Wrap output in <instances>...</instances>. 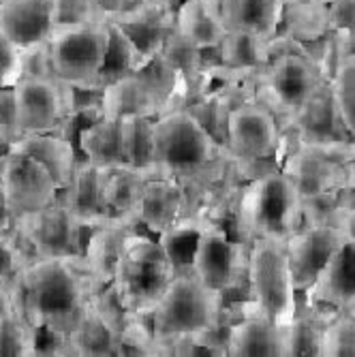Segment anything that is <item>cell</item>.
<instances>
[{
  "mask_svg": "<svg viewBox=\"0 0 355 357\" xmlns=\"http://www.w3.org/2000/svg\"><path fill=\"white\" fill-rule=\"evenodd\" d=\"M280 172L292 180L300 197L355 186V142L294 144Z\"/></svg>",
  "mask_w": 355,
  "mask_h": 357,
  "instance_id": "obj_9",
  "label": "cell"
},
{
  "mask_svg": "<svg viewBox=\"0 0 355 357\" xmlns=\"http://www.w3.org/2000/svg\"><path fill=\"white\" fill-rule=\"evenodd\" d=\"M20 137L22 131H20L13 88H0V142H3L5 148H9Z\"/></svg>",
  "mask_w": 355,
  "mask_h": 357,
  "instance_id": "obj_42",
  "label": "cell"
},
{
  "mask_svg": "<svg viewBox=\"0 0 355 357\" xmlns=\"http://www.w3.org/2000/svg\"><path fill=\"white\" fill-rule=\"evenodd\" d=\"M287 0H220V17L227 30H244L272 41L282 24Z\"/></svg>",
  "mask_w": 355,
  "mask_h": 357,
  "instance_id": "obj_24",
  "label": "cell"
},
{
  "mask_svg": "<svg viewBox=\"0 0 355 357\" xmlns=\"http://www.w3.org/2000/svg\"><path fill=\"white\" fill-rule=\"evenodd\" d=\"M13 225L24 234L39 259L73 257L84 252L86 227L60 197L41 212L13 220Z\"/></svg>",
  "mask_w": 355,
  "mask_h": 357,
  "instance_id": "obj_13",
  "label": "cell"
},
{
  "mask_svg": "<svg viewBox=\"0 0 355 357\" xmlns=\"http://www.w3.org/2000/svg\"><path fill=\"white\" fill-rule=\"evenodd\" d=\"M340 229L345 231V236H347V240H353L355 242V204L342 214V218H340Z\"/></svg>",
  "mask_w": 355,
  "mask_h": 357,
  "instance_id": "obj_46",
  "label": "cell"
},
{
  "mask_svg": "<svg viewBox=\"0 0 355 357\" xmlns=\"http://www.w3.org/2000/svg\"><path fill=\"white\" fill-rule=\"evenodd\" d=\"M109 30L103 22L56 26L50 37L54 77L75 88H103Z\"/></svg>",
  "mask_w": 355,
  "mask_h": 357,
  "instance_id": "obj_8",
  "label": "cell"
},
{
  "mask_svg": "<svg viewBox=\"0 0 355 357\" xmlns=\"http://www.w3.org/2000/svg\"><path fill=\"white\" fill-rule=\"evenodd\" d=\"M232 357H282V328L270 321L248 300L242 304L238 321L232 323L227 338Z\"/></svg>",
  "mask_w": 355,
  "mask_h": 357,
  "instance_id": "obj_20",
  "label": "cell"
},
{
  "mask_svg": "<svg viewBox=\"0 0 355 357\" xmlns=\"http://www.w3.org/2000/svg\"><path fill=\"white\" fill-rule=\"evenodd\" d=\"M355 204V186L300 197L302 227H338L342 214Z\"/></svg>",
  "mask_w": 355,
  "mask_h": 357,
  "instance_id": "obj_35",
  "label": "cell"
},
{
  "mask_svg": "<svg viewBox=\"0 0 355 357\" xmlns=\"http://www.w3.org/2000/svg\"><path fill=\"white\" fill-rule=\"evenodd\" d=\"M0 355H39V332L15 312L0 317Z\"/></svg>",
  "mask_w": 355,
  "mask_h": 357,
  "instance_id": "obj_38",
  "label": "cell"
},
{
  "mask_svg": "<svg viewBox=\"0 0 355 357\" xmlns=\"http://www.w3.org/2000/svg\"><path fill=\"white\" fill-rule=\"evenodd\" d=\"M88 5L94 13V20L105 24L120 17L126 9H131L135 0H88Z\"/></svg>",
  "mask_w": 355,
  "mask_h": 357,
  "instance_id": "obj_44",
  "label": "cell"
},
{
  "mask_svg": "<svg viewBox=\"0 0 355 357\" xmlns=\"http://www.w3.org/2000/svg\"><path fill=\"white\" fill-rule=\"evenodd\" d=\"M13 94L22 135L56 133L67 118L64 86L56 77H20Z\"/></svg>",
  "mask_w": 355,
  "mask_h": 357,
  "instance_id": "obj_14",
  "label": "cell"
},
{
  "mask_svg": "<svg viewBox=\"0 0 355 357\" xmlns=\"http://www.w3.org/2000/svg\"><path fill=\"white\" fill-rule=\"evenodd\" d=\"M124 165L148 172L154 167V118L126 116L120 120Z\"/></svg>",
  "mask_w": 355,
  "mask_h": 357,
  "instance_id": "obj_33",
  "label": "cell"
},
{
  "mask_svg": "<svg viewBox=\"0 0 355 357\" xmlns=\"http://www.w3.org/2000/svg\"><path fill=\"white\" fill-rule=\"evenodd\" d=\"M54 0H0V37L15 47L50 41Z\"/></svg>",
  "mask_w": 355,
  "mask_h": 357,
  "instance_id": "obj_19",
  "label": "cell"
},
{
  "mask_svg": "<svg viewBox=\"0 0 355 357\" xmlns=\"http://www.w3.org/2000/svg\"><path fill=\"white\" fill-rule=\"evenodd\" d=\"M11 150L30 154L32 158H37L41 165L47 167V172L54 176L58 188H67L75 165H77V154H75V146L62 135L56 133H30V135H22L13 146H9Z\"/></svg>",
  "mask_w": 355,
  "mask_h": 357,
  "instance_id": "obj_25",
  "label": "cell"
},
{
  "mask_svg": "<svg viewBox=\"0 0 355 357\" xmlns=\"http://www.w3.org/2000/svg\"><path fill=\"white\" fill-rule=\"evenodd\" d=\"M304 306L332 317L336 312L355 310V242L347 240L330 257L312 287L300 300Z\"/></svg>",
  "mask_w": 355,
  "mask_h": 357,
  "instance_id": "obj_15",
  "label": "cell"
},
{
  "mask_svg": "<svg viewBox=\"0 0 355 357\" xmlns=\"http://www.w3.org/2000/svg\"><path fill=\"white\" fill-rule=\"evenodd\" d=\"M156 54L178 73L186 88V96H195L204 71V52L192 45L188 39H184L174 24V28L169 30V35L165 37L163 45H160Z\"/></svg>",
  "mask_w": 355,
  "mask_h": 357,
  "instance_id": "obj_31",
  "label": "cell"
},
{
  "mask_svg": "<svg viewBox=\"0 0 355 357\" xmlns=\"http://www.w3.org/2000/svg\"><path fill=\"white\" fill-rule=\"evenodd\" d=\"M165 105L142 73H128L103 86L101 116L122 120L126 116L158 118Z\"/></svg>",
  "mask_w": 355,
  "mask_h": 357,
  "instance_id": "obj_21",
  "label": "cell"
},
{
  "mask_svg": "<svg viewBox=\"0 0 355 357\" xmlns=\"http://www.w3.org/2000/svg\"><path fill=\"white\" fill-rule=\"evenodd\" d=\"M328 26L342 50V43H347L355 35V0H330Z\"/></svg>",
  "mask_w": 355,
  "mask_h": 357,
  "instance_id": "obj_41",
  "label": "cell"
},
{
  "mask_svg": "<svg viewBox=\"0 0 355 357\" xmlns=\"http://www.w3.org/2000/svg\"><path fill=\"white\" fill-rule=\"evenodd\" d=\"M222 146L234 160H278L282 165L287 135L276 114L255 96L229 114Z\"/></svg>",
  "mask_w": 355,
  "mask_h": 357,
  "instance_id": "obj_10",
  "label": "cell"
},
{
  "mask_svg": "<svg viewBox=\"0 0 355 357\" xmlns=\"http://www.w3.org/2000/svg\"><path fill=\"white\" fill-rule=\"evenodd\" d=\"M332 101L347 135L355 142V52L345 54L334 67L330 79Z\"/></svg>",
  "mask_w": 355,
  "mask_h": 357,
  "instance_id": "obj_36",
  "label": "cell"
},
{
  "mask_svg": "<svg viewBox=\"0 0 355 357\" xmlns=\"http://www.w3.org/2000/svg\"><path fill=\"white\" fill-rule=\"evenodd\" d=\"M184 216V190L176 176L156 167L146 172L139 197L131 216L133 225L144 227L150 234H165Z\"/></svg>",
  "mask_w": 355,
  "mask_h": 357,
  "instance_id": "obj_17",
  "label": "cell"
},
{
  "mask_svg": "<svg viewBox=\"0 0 355 357\" xmlns=\"http://www.w3.org/2000/svg\"><path fill=\"white\" fill-rule=\"evenodd\" d=\"M345 242L347 236L340 227H302L285 240L289 268L300 298L312 287L330 257Z\"/></svg>",
  "mask_w": 355,
  "mask_h": 357,
  "instance_id": "obj_16",
  "label": "cell"
},
{
  "mask_svg": "<svg viewBox=\"0 0 355 357\" xmlns=\"http://www.w3.org/2000/svg\"><path fill=\"white\" fill-rule=\"evenodd\" d=\"M285 35L296 43H310L330 32L328 26V5L321 0H287L282 24Z\"/></svg>",
  "mask_w": 355,
  "mask_h": 357,
  "instance_id": "obj_30",
  "label": "cell"
},
{
  "mask_svg": "<svg viewBox=\"0 0 355 357\" xmlns=\"http://www.w3.org/2000/svg\"><path fill=\"white\" fill-rule=\"evenodd\" d=\"M60 199L69 206L75 218L86 227V231L103 222L116 220L109 218L103 210L101 202V169L92 165L90 160L80 158L73 178L67 188L60 190Z\"/></svg>",
  "mask_w": 355,
  "mask_h": 357,
  "instance_id": "obj_23",
  "label": "cell"
},
{
  "mask_svg": "<svg viewBox=\"0 0 355 357\" xmlns=\"http://www.w3.org/2000/svg\"><path fill=\"white\" fill-rule=\"evenodd\" d=\"M248 300L278 328H287L294 321L300 296L289 268L285 242L270 238H255L248 242Z\"/></svg>",
  "mask_w": 355,
  "mask_h": 357,
  "instance_id": "obj_7",
  "label": "cell"
},
{
  "mask_svg": "<svg viewBox=\"0 0 355 357\" xmlns=\"http://www.w3.org/2000/svg\"><path fill=\"white\" fill-rule=\"evenodd\" d=\"M0 148H5V146H3V142H0Z\"/></svg>",
  "mask_w": 355,
  "mask_h": 357,
  "instance_id": "obj_48",
  "label": "cell"
},
{
  "mask_svg": "<svg viewBox=\"0 0 355 357\" xmlns=\"http://www.w3.org/2000/svg\"><path fill=\"white\" fill-rule=\"evenodd\" d=\"M77 146L86 160L96 167L122 165V139H120V120L99 116L94 122L80 131Z\"/></svg>",
  "mask_w": 355,
  "mask_h": 357,
  "instance_id": "obj_28",
  "label": "cell"
},
{
  "mask_svg": "<svg viewBox=\"0 0 355 357\" xmlns=\"http://www.w3.org/2000/svg\"><path fill=\"white\" fill-rule=\"evenodd\" d=\"M176 30L202 52H216L227 35L222 20L204 5V0H182L176 9Z\"/></svg>",
  "mask_w": 355,
  "mask_h": 357,
  "instance_id": "obj_27",
  "label": "cell"
},
{
  "mask_svg": "<svg viewBox=\"0 0 355 357\" xmlns=\"http://www.w3.org/2000/svg\"><path fill=\"white\" fill-rule=\"evenodd\" d=\"M99 287L82 255L37 259L9 282L13 312L39 334L52 336L58 344L56 355L80 328Z\"/></svg>",
  "mask_w": 355,
  "mask_h": 357,
  "instance_id": "obj_1",
  "label": "cell"
},
{
  "mask_svg": "<svg viewBox=\"0 0 355 357\" xmlns=\"http://www.w3.org/2000/svg\"><path fill=\"white\" fill-rule=\"evenodd\" d=\"M248 246L236 242L227 231L206 222L195 240L190 257V272L210 291L227 296L246 274Z\"/></svg>",
  "mask_w": 355,
  "mask_h": 357,
  "instance_id": "obj_11",
  "label": "cell"
},
{
  "mask_svg": "<svg viewBox=\"0 0 355 357\" xmlns=\"http://www.w3.org/2000/svg\"><path fill=\"white\" fill-rule=\"evenodd\" d=\"M133 229L126 220H109L99 227L88 229V238L84 242V261L99 284H112L118 272V266L124 257V240L126 234Z\"/></svg>",
  "mask_w": 355,
  "mask_h": 357,
  "instance_id": "obj_22",
  "label": "cell"
},
{
  "mask_svg": "<svg viewBox=\"0 0 355 357\" xmlns=\"http://www.w3.org/2000/svg\"><path fill=\"white\" fill-rule=\"evenodd\" d=\"M90 308L118 338L122 336L128 319L133 317L120 302L114 284H101L99 289H96L92 294V300H90Z\"/></svg>",
  "mask_w": 355,
  "mask_h": 357,
  "instance_id": "obj_39",
  "label": "cell"
},
{
  "mask_svg": "<svg viewBox=\"0 0 355 357\" xmlns=\"http://www.w3.org/2000/svg\"><path fill=\"white\" fill-rule=\"evenodd\" d=\"M11 227H13V218H11L9 206H7V195H5L3 182H0V234L9 231Z\"/></svg>",
  "mask_w": 355,
  "mask_h": 357,
  "instance_id": "obj_45",
  "label": "cell"
},
{
  "mask_svg": "<svg viewBox=\"0 0 355 357\" xmlns=\"http://www.w3.org/2000/svg\"><path fill=\"white\" fill-rule=\"evenodd\" d=\"M282 133L294 135V144H332L351 139L336 114L328 82L287 120Z\"/></svg>",
  "mask_w": 355,
  "mask_h": 357,
  "instance_id": "obj_18",
  "label": "cell"
},
{
  "mask_svg": "<svg viewBox=\"0 0 355 357\" xmlns=\"http://www.w3.org/2000/svg\"><path fill=\"white\" fill-rule=\"evenodd\" d=\"M225 146L186 107H174L154 118V167L178 180L218 165Z\"/></svg>",
  "mask_w": 355,
  "mask_h": 357,
  "instance_id": "obj_4",
  "label": "cell"
},
{
  "mask_svg": "<svg viewBox=\"0 0 355 357\" xmlns=\"http://www.w3.org/2000/svg\"><path fill=\"white\" fill-rule=\"evenodd\" d=\"M328 317L298 304L294 321L282 330V357L289 355H317L321 353V332Z\"/></svg>",
  "mask_w": 355,
  "mask_h": 357,
  "instance_id": "obj_34",
  "label": "cell"
},
{
  "mask_svg": "<svg viewBox=\"0 0 355 357\" xmlns=\"http://www.w3.org/2000/svg\"><path fill=\"white\" fill-rule=\"evenodd\" d=\"M319 357H355V310L336 312L326 321Z\"/></svg>",
  "mask_w": 355,
  "mask_h": 357,
  "instance_id": "obj_37",
  "label": "cell"
},
{
  "mask_svg": "<svg viewBox=\"0 0 355 357\" xmlns=\"http://www.w3.org/2000/svg\"><path fill=\"white\" fill-rule=\"evenodd\" d=\"M62 355H120V338L92 312V308H88L80 328L64 340Z\"/></svg>",
  "mask_w": 355,
  "mask_h": 357,
  "instance_id": "obj_32",
  "label": "cell"
},
{
  "mask_svg": "<svg viewBox=\"0 0 355 357\" xmlns=\"http://www.w3.org/2000/svg\"><path fill=\"white\" fill-rule=\"evenodd\" d=\"M225 314V296L204 287L190 270L176 272L158 304L150 314V328L160 355H169V347L208 334Z\"/></svg>",
  "mask_w": 355,
  "mask_h": 357,
  "instance_id": "obj_2",
  "label": "cell"
},
{
  "mask_svg": "<svg viewBox=\"0 0 355 357\" xmlns=\"http://www.w3.org/2000/svg\"><path fill=\"white\" fill-rule=\"evenodd\" d=\"M99 169H101V202L105 214L116 220L131 222L146 172L124 163L114 167H99Z\"/></svg>",
  "mask_w": 355,
  "mask_h": 357,
  "instance_id": "obj_26",
  "label": "cell"
},
{
  "mask_svg": "<svg viewBox=\"0 0 355 357\" xmlns=\"http://www.w3.org/2000/svg\"><path fill=\"white\" fill-rule=\"evenodd\" d=\"M216 52L220 64L234 71L262 73L270 62V41L244 30H227Z\"/></svg>",
  "mask_w": 355,
  "mask_h": 357,
  "instance_id": "obj_29",
  "label": "cell"
},
{
  "mask_svg": "<svg viewBox=\"0 0 355 357\" xmlns=\"http://www.w3.org/2000/svg\"><path fill=\"white\" fill-rule=\"evenodd\" d=\"M20 71L22 77H54L50 41L20 47Z\"/></svg>",
  "mask_w": 355,
  "mask_h": 357,
  "instance_id": "obj_40",
  "label": "cell"
},
{
  "mask_svg": "<svg viewBox=\"0 0 355 357\" xmlns=\"http://www.w3.org/2000/svg\"><path fill=\"white\" fill-rule=\"evenodd\" d=\"M176 268L163 244L131 229L124 240V257L114 276V289L124 308L135 317H150Z\"/></svg>",
  "mask_w": 355,
  "mask_h": 357,
  "instance_id": "obj_5",
  "label": "cell"
},
{
  "mask_svg": "<svg viewBox=\"0 0 355 357\" xmlns=\"http://www.w3.org/2000/svg\"><path fill=\"white\" fill-rule=\"evenodd\" d=\"M0 182H3L13 220L41 212L60 197V188L47 167L30 154L11 148H7V160Z\"/></svg>",
  "mask_w": 355,
  "mask_h": 357,
  "instance_id": "obj_12",
  "label": "cell"
},
{
  "mask_svg": "<svg viewBox=\"0 0 355 357\" xmlns=\"http://www.w3.org/2000/svg\"><path fill=\"white\" fill-rule=\"evenodd\" d=\"M282 50L270 41V62L257 84V99L266 103L282 124L292 118L328 79L317 64L298 47L294 39L278 35Z\"/></svg>",
  "mask_w": 355,
  "mask_h": 357,
  "instance_id": "obj_6",
  "label": "cell"
},
{
  "mask_svg": "<svg viewBox=\"0 0 355 357\" xmlns=\"http://www.w3.org/2000/svg\"><path fill=\"white\" fill-rule=\"evenodd\" d=\"M236 222L246 242L255 238L285 242L302 229L300 192L282 172L250 180L238 192Z\"/></svg>",
  "mask_w": 355,
  "mask_h": 357,
  "instance_id": "obj_3",
  "label": "cell"
},
{
  "mask_svg": "<svg viewBox=\"0 0 355 357\" xmlns=\"http://www.w3.org/2000/svg\"><path fill=\"white\" fill-rule=\"evenodd\" d=\"M13 312V300H11V289L9 282L0 280V317Z\"/></svg>",
  "mask_w": 355,
  "mask_h": 357,
  "instance_id": "obj_47",
  "label": "cell"
},
{
  "mask_svg": "<svg viewBox=\"0 0 355 357\" xmlns=\"http://www.w3.org/2000/svg\"><path fill=\"white\" fill-rule=\"evenodd\" d=\"M54 22L56 26H71L96 20L88 0H54Z\"/></svg>",
  "mask_w": 355,
  "mask_h": 357,
  "instance_id": "obj_43",
  "label": "cell"
}]
</instances>
